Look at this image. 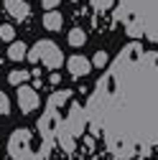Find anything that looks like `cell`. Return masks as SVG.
Returning <instances> with one entry per match:
<instances>
[{
    "mask_svg": "<svg viewBox=\"0 0 158 160\" xmlns=\"http://www.w3.org/2000/svg\"><path fill=\"white\" fill-rule=\"evenodd\" d=\"M28 61L31 64H38V61H44L49 69H59L64 64V53L59 51V46L54 41H38L31 51H28Z\"/></svg>",
    "mask_w": 158,
    "mask_h": 160,
    "instance_id": "1",
    "label": "cell"
},
{
    "mask_svg": "<svg viewBox=\"0 0 158 160\" xmlns=\"http://www.w3.org/2000/svg\"><path fill=\"white\" fill-rule=\"evenodd\" d=\"M18 104H21L23 112H33V109L38 107V94H36V89L28 87V84L18 87Z\"/></svg>",
    "mask_w": 158,
    "mask_h": 160,
    "instance_id": "2",
    "label": "cell"
},
{
    "mask_svg": "<svg viewBox=\"0 0 158 160\" xmlns=\"http://www.w3.org/2000/svg\"><path fill=\"white\" fill-rule=\"evenodd\" d=\"M66 69L71 71V76H87L89 69H92V64L87 61L84 56H71L69 61H66Z\"/></svg>",
    "mask_w": 158,
    "mask_h": 160,
    "instance_id": "3",
    "label": "cell"
},
{
    "mask_svg": "<svg viewBox=\"0 0 158 160\" xmlns=\"http://www.w3.org/2000/svg\"><path fill=\"white\" fill-rule=\"evenodd\" d=\"M5 10L15 18V21H23V18H28V3L26 0H5Z\"/></svg>",
    "mask_w": 158,
    "mask_h": 160,
    "instance_id": "4",
    "label": "cell"
},
{
    "mask_svg": "<svg viewBox=\"0 0 158 160\" xmlns=\"http://www.w3.org/2000/svg\"><path fill=\"white\" fill-rule=\"evenodd\" d=\"M61 23H64V18H61V13H59V10L44 13V28H46V31H59V28H61Z\"/></svg>",
    "mask_w": 158,
    "mask_h": 160,
    "instance_id": "5",
    "label": "cell"
},
{
    "mask_svg": "<svg viewBox=\"0 0 158 160\" xmlns=\"http://www.w3.org/2000/svg\"><path fill=\"white\" fill-rule=\"evenodd\" d=\"M8 58H13V61H21V58H28V48L23 41H13L10 48H8Z\"/></svg>",
    "mask_w": 158,
    "mask_h": 160,
    "instance_id": "6",
    "label": "cell"
},
{
    "mask_svg": "<svg viewBox=\"0 0 158 160\" xmlns=\"http://www.w3.org/2000/svg\"><path fill=\"white\" fill-rule=\"evenodd\" d=\"M28 76H31V71H10L8 82H10L13 87H23V84L28 82Z\"/></svg>",
    "mask_w": 158,
    "mask_h": 160,
    "instance_id": "7",
    "label": "cell"
},
{
    "mask_svg": "<svg viewBox=\"0 0 158 160\" xmlns=\"http://www.w3.org/2000/svg\"><path fill=\"white\" fill-rule=\"evenodd\" d=\"M84 41H87V33H84L82 28L69 31V43H71V46H84Z\"/></svg>",
    "mask_w": 158,
    "mask_h": 160,
    "instance_id": "8",
    "label": "cell"
},
{
    "mask_svg": "<svg viewBox=\"0 0 158 160\" xmlns=\"http://www.w3.org/2000/svg\"><path fill=\"white\" fill-rule=\"evenodd\" d=\"M0 38H3V41H15V28L13 26H0Z\"/></svg>",
    "mask_w": 158,
    "mask_h": 160,
    "instance_id": "9",
    "label": "cell"
},
{
    "mask_svg": "<svg viewBox=\"0 0 158 160\" xmlns=\"http://www.w3.org/2000/svg\"><path fill=\"white\" fill-rule=\"evenodd\" d=\"M10 112V99L5 97V92H0V114H8Z\"/></svg>",
    "mask_w": 158,
    "mask_h": 160,
    "instance_id": "10",
    "label": "cell"
},
{
    "mask_svg": "<svg viewBox=\"0 0 158 160\" xmlns=\"http://www.w3.org/2000/svg\"><path fill=\"white\" fill-rule=\"evenodd\" d=\"M105 64H107V53H105V51H97V53H94V66L102 69Z\"/></svg>",
    "mask_w": 158,
    "mask_h": 160,
    "instance_id": "11",
    "label": "cell"
},
{
    "mask_svg": "<svg viewBox=\"0 0 158 160\" xmlns=\"http://www.w3.org/2000/svg\"><path fill=\"white\" fill-rule=\"evenodd\" d=\"M41 3H44V8H46V10H54L59 3H61V0H41Z\"/></svg>",
    "mask_w": 158,
    "mask_h": 160,
    "instance_id": "12",
    "label": "cell"
},
{
    "mask_svg": "<svg viewBox=\"0 0 158 160\" xmlns=\"http://www.w3.org/2000/svg\"><path fill=\"white\" fill-rule=\"evenodd\" d=\"M61 145H64V148H66L69 152L74 150V142H71V137H61Z\"/></svg>",
    "mask_w": 158,
    "mask_h": 160,
    "instance_id": "13",
    "label": "cell"
},
{
    "mask_svg": "<svg viewBox=\"0 0 158 160\" xmlns=\"http://www.w3.org/2000/svg\"><path fill=\"white\" fill-rule=\"evenodd\" d=\"M128 33H130V36H133V38H138V36H140V28H135V26H133V28H130V31H128Z\"/></svg>",
    "mask_w": 158,
    "mask_h": 160,
    "instance_id": "14",
    "label": "cell"
}]
</instances>
